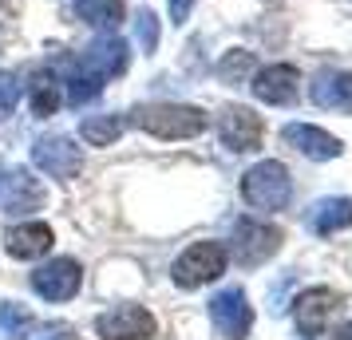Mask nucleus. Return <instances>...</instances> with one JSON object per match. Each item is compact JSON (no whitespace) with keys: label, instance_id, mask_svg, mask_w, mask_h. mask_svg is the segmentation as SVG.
<instances>
[{"label":"nucleus","instance_id":"nucleus-1","mask_svg":"<svg viewBox=\"0 0 352 340\" xmlns=\"http://www.w3.org/2000/svg\"><path fill=\"white\" fill-rule=\"evenodd\" d=\"M131 123L155 139H194L206 131V111L186 103H146V107H135Z\"/></svg>","mask_w":352,"mask_h":340},{"label":"nucleus","instance_id":"nucleus-2","mask_svg":"<svg viewBox=\"0 0 352 340\" xmlns=\"http://www.w3.org/2000/svg\"><path fill=\"white\" fill-rule=\"evenodd\" d=\"M241 198L254 206V210H285L289 198H293V182H289V170L281 166V162H257V166H250L245 174H241Z\"/></svg>","mask_w":352,"mask_h":340},{"label":"nucleus","instance_id":"nucleus-3","mask_svg":"<svg viewBox=\"0 0 352 340\" xmlns=\"http://www.w3.org/2000/svg\"><path fill=\"white\" fill-rule=\"evenodd\" d=\"M226 265H230V249L222 242H194L182 258L175 261V285L182 289H198V285H210V281H218L226 273Z\"/></svg>","mask_w":352,"mask_h":340},{"label":"nucleus","instance_id":"nucleus-4","mask_svg":"<svg viewBox=\"0 0 352 340\" xmlns=\"http://www.w3.org/2000/svg\"><path fill=\"white\" fill-rule=\"evenodd\" d=\"M210 321L218 328V337L245 340L254 328V308H250L241 289H222L218 297H210Z\"/></svg>","mask_w":352,"mask_h":340},{"label":"nucleus","instance_id":"nucleus-5","mask_svg":"<svg viewBox=\"0 0 352 340\" xmlns=\"http://www.w3.org/2000/svg\"><path fill=\"white\" fill-rule=\"evenodd\" d=\"M277 249H281V229L277 226H265V222H254V218L238 222V229H234V258L241 265H261Z\"/></svg>","mask_w":352,"mask_h":340},{"label":"nucleus","instance_id":"nucleus-6","mask_svg":"<svg viewBox=\"0 0 352 340\" xmlns=\"http://www.w3.org/2000/svg\"><path fill=\"white\" fill-rule=\"evenodd\" d=\"M99 340H146L155 337V317L143 305H115L96 321Z\"/></svg>","mask_w":352,"mask_h":340},{"label":"nucleus","instance_id":"nucleus-7","mask_svg":"<svg viewBox=\"0 0 352 340\" xmlns=\"http://www.w3.org/2000/svg\"><path fill=\"white\" fill-rule=\"evenodd\" d=\"M32 162L44 170V174H52V179H76L83 166V150L67 135H48V139H40L32 150Z\"/></svg>","mask_w":352,"mask_h":340},{"label":"nucleus","instance_id":"nucleus-8","mask_svg":"<svg viewBox=\"0 0 352 340\" xmlns=\"http://www.w3.org/2000/svg\"><path fill=\"white\" fill-rule=\"evenodd\" d=\"M336 308H340V293L333 289H305L297 297V308H293V317H297V332L309 340H317L329 321L336 317Z\"/></svg>","mask_w":352,"mask_h":340},{"label":"nucleus","instance_id":"nucleus-9","mask_svg":"<svg viewBox=\"0 0 352 340\" xmlns=\"http://www.w3.org/2000/svg\"><path fill=\"white\" fill-rule=\"evenodd\" d=\"M80 261L76 258H52L48 265H40L32 273V289L44 297V301H67V297H76L80 289Z\"/></svg>","mask_w":352,"mask_h":340},{"label":"nucleus","instance_id":"nucleus-10","mask_svg":"<svg viewBox=\"0 0 352 340\" xmlns=\"http://www.w3.org/2000/svg\"><path fill=\"white\" fill-rule=\"evenodd\" d=\"M218 135H222L226 150L245 155V150H257V146H261L265 127H261V119H257L250 107H226L222 119H218Z\"/></svg>","mask_w":352,"mask_h":340},{"label":"nucleus","instance_id":"nucleus-11","mask_svg":"<svg viewBox=\"0 0 352 340\" xmlns=\"http://www.w3.org/2000/svg\"><path fill=\"white\" fill-rule=\"evenodd\" d=\"M297 83H301V76H297V67L293 64H270L261 67L254 76V95L261 99V103H270V107H289L293 99H297Z\"/></svg>","mask_w":352,"mask_h":340},{"label":"nucleus","instance_id":"nucleus-12","mask_svg":"<svg viewBox=\"0 0 352 340\" xmlns=\"http://www.w3.org/2000/svg\"><path fill=\"white\" fill-rule=\"evenodd\" d=\"M281 139L313 162H324V159H336V155H340V139L329 135V131L313 127V123H289V127L281 131Z\"/></svg>","mask_w":352,"mask_h":340},{"label":"nucleus","instance_id":"nucleus-13","mask_svg":"<svg viewBox=\"0 0 352 340\" xmlns=\"http://www.w3.org/2000/svg\"><path fill=\"white\" fill-rule=\"evenodd\" d=\"M4 249L20 261H32L40 253H48L52 249V229L44 222H24V226H12L4 234Z\"/></svg>","mask_w":352,"mask_h":340},{"label":"nucleus","instance_id":"nucleus-14","mask_svg":"<svg viewBox=\"0 0 352 340\" xmlns=\"http://www.w3.org/2000/svg\"><path fill=\"white\" fill-rule=\"evenodd\" d=\"M313 103L317 107H329V111H352V71H344V76H317V83H313Z\"/></svg>","mask_w":352,"mask_h":340},{"label":"nucleus","instance_id":"nucleus-15","mask_svg":"<svg viewBox=\"0 0 352 340\" xmlns=\"http://www.w3.org/2000/svg\"><path fill=\"white\" fill-rule=\"evenodd\" d=\"M313 234H336V229L352 226V198H329V202H317L313 206V218H309Z\"/></svg>","mask_w":352,"mask_h":340},{"label":"nucleus","instance_id":"nucleus-16","mask_svg":"<svg viewBox=\"0 0 352 340\" xmlns=\"http://www.w3.org/2000/svg\"><path fill=\"white\" fill-rule=\"evenodd\" d=\"M28 103H32V111L40 115V119L56 115V107L64 103V83H56L52 71H36L32 87H28Z\"/></svg>","mask_w":352,"mask_h":340},{"label":"nucleus","instance_id":"nucleus-17","mask_svg":"<svg viewBox=\"0 0 352 340\" xmlns=\"http://www.w3.org/2000/svg\"><path fill=\"white\" fill-rule=\"evenodd\" d=\"M123 127H127V119L123 115H96V119H87L80 127V135L87 139V143L96 146H111L119 135H123Z\"/></svg>","mask_w":352,"mask_h":340},{"label":"nucleus","instance_id":"nucleus-18","mask_svg":"<svg viewBox=\"0 0 352 340\" xmlns=\"http://www.w3.org/2000/svg\"><path fill=\"white\" fill-rule=\"evenodd\" d=\"M76 12H80L87 24L115 28V24L123 20V0H76Z\"/></svg>","mask_w":352,"mask_h":340},{"label":"nucleus","instance_id":"nucleus-19","mask_svg":"<svg viewBox=\"0 0 352 340\" xmlns=\"http://www.w3.org/2000/svg\"><path fill=\"white\" fill-rule=\"evenodd\" d=\"M28 328H32V313L24 305H16V301H4L0 305V337L4 340H24Z\"/></svg>","mask_w":352,"mask_h":340},{"label":"nucleus","instance_id":"nucleus-20","mask_svg":"<svg viewBox=\"0 0 352 340\" xmlns=\"http://www.w3.org/2000/svg\"><path fill=\"white\" fill-rule=\"evenodd\" d=\"M254 67V60H250V52H238V56H226L222 64H218V76H222L226 83H238L245 71Z\"/></svg>","mask_w":352,"mask_h":340},{"label":"nucleus","instance_id":"nucleus-21","mask_svg":"<svg viewBox=\"0 0 352 340\" xmlns=\"http://www.w3.org/2000/svg\"><path fill=\"white\" fill-rule=\"evenodd\" d=\"M16 99H20L16 80H12L8 71H0V119H8V115H12V107H16Z\"/></svg>","mask_w":352,"mask_h":340},{"label":"nucleus","instance_id":"nucleus-22","mask_svg":"<svg viewBox=\"0 0 352 340\" xmlns=\"http://www.w3.org/2000/svg\"><path fill=\"white\" fill-rule=\"evenodd\" d=\"M139 40H143V48L146 52H155V44H159V20L151 16V12H139Z\"/></svg>","mask_w":352,"mask_h":340},{"label":"nucleus","instance_id":"nucleus-23","mask_svg":"<svg viewBox=\"0 0 352 340\" xmlns=\"http://www.w3.org/2000/svg\"><path fill=\"white\" fill-rule=\"evenodd\" d=\"M190 8H194V0H170V20H175V24H186Z\"/></svg>","mask_w":352,"mask_h":340},{"label":"nucleus","instance_id":"nucleus-24","mask_svg":"<svg viewBox=\"0 0 352 340\" xmlns=\"http://www.w3.org/2000/svg\"><path fill=\"white\" fill-rule=\"evenodd\" d=\"M32 340H76V337H72V328H48L44 337H32Z\"/></svg>","mask_w":352,"mask_h":340},{"label":"nucleus","instance_id":"nucleus-25","mask_svg":"<svg viewBox=\"0 0 352 340\" xmlns=\"http://www.w3.org/2000/svg\"><path fill=\"white\" fill-rule=\"evenodd\" d=\"M333 340H352V321L344 324V328H336V332H333Z\"/></svg>","mask_w":352,"mask_h":340}]
</instances>
